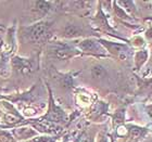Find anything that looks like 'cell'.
<instances>
[{
    "instance_id": "6da1fadb",
    "label": "cell",
    "mask_w": 152,
    "mask_h": 142,
    "mask_svg": "<svg viewBox=\"0 0 152 142\" xmlns=\"http://www.w3.org/2000/svg\"><path fill=\"white\" fill-rule=\"evenodd\" d=\"M51 36V25L46 21L38 22L34 25L25 27L24 37L27 41L33 44H42L50 38Z\"/></svg>"
},
{
    "instance_id": "7a4b0ae2",
    "label": "cell",
    "mask_w": 152,
    "mask_h": 142,
    "mask_svg": "<svg viewBox=\"0 0 152 142\" xmlns=\"http://www.w3.org/2000/svg\"><path fill=\"white\" fill-rule=\"evenodd\" d=\"M48 54L51 58H53L56 60L59 61H65L70 60L72 58L77 57L80 54L77 49H76L75 44H69L63 41H51L48 44Z\"/></svg>"
},
{
    "instance_id": "3957f363",
    "label": "cell",
    "mask_w": 152,
    "mask_h": 142,
    "mask_svg": "<svg viewBox=\"0 0 152 142\" xmlns=\"http://www.w3.org/2000/svg\"><path fill=\"white\" fill-rule=\"evenodd\" d=\"M76 49L80 52V54H87L95 58H108L110 57L103 46L99 42V39L96 38H85L83 40L75 44Z\"/></svg>"
},
{
    "instance_id": "277c9868",
    "label": "cell",
    "mask_w": 152,
    "mask_h": 142,
    "mask_svg": "<svg viewBox=\"0 0 152 142\" xmlns=\"http://www.w3.org/2000/svg\"><path fill=\"white\" fill-rule=\"evenodd\" d=\"M99 42L103 46L108 54L110 57L115 58L116 60L120 61H127L132 57V48L126 44H121V42H113L105 39H99Z\"/></svg>"
},
{
    "instance_id": "5b68a950",
    "label": "cell",
    "mask_w": 152,
    "mask_h": 142,
    "mask_svg": "<svg viewBox=\"0 0 152 142\" xmlns=\"http://www.w3.org/2000/svg\"><path fill=\"white\" fill-rule=\"evenodd\" d=\"M52 93L50 92V101H49V109H48L47 113L44 117H41V119L50 122L53 124H64L67 120V116L65 112H64L60 106H58L53 101L52 98Z\"/></svg>"
},
{
    "instance_id": "8992f818",
    "label": "cell",
    "mask_w": 152,
    "mask_h": 142,
    "mask_svg": "<svg viewBox=\"0 0 152 142\" xmlns=\"http://www.w3.org/2000/svg\"><path fill=\"white\" fill-rule=\"evenodd\" d=\"M86 33L87 31L83 24H79L77 22H67L61 31V37L65 39H74L85 36Z\"/></svg>"
},
{
    "instance_id": "52a82bcc",
    "label": "cell",
    "mask_w": 152,
    "mask_h": 142,
    "mask_svg": "<svg viewBox=\"0 0 152 142\" xmlns=\"http://www.w3.org/2000/svg\"><path fill=\"white\" fill-rule=\"evenodd\" d=\"M126 126V141L125 142H141L145 140L147 133H149V129L146 127H140L137 125H132V124H127Z\"/></svg>"
},
{
    "instance_id": "ba28073f",
    "label": "cell",
    "mask_w": 152,
    "mask_h": 142,
    "mask_svg": "<svg viewBox=\"0 0 152 142\" xmlns=\"http://www.w3.org/2000/svg\"><path fill=\"white\" fill-rule=\"evenodd\" d=\"M12 66L23 75H28L34 72L35 63L32 61V59H23V58L15 57L12 60Z\"/></svg>"
},
{
    "instance_id": "9c48e42d",
    "label": "cell",
    "mask_w": 152,
    "mask_h": 142,
    "mask_svg": "<svg viewBox=\"0 0 152 142\" xmlns=\"http://www.w3.org/2000/svg\"><path fill=\"white\" fill-rule=\"evenodd\" d=\"M138 92L137 95L141 98L152 99V77L141 78L138 77Z\"/></svg>"
},
{
    "instance_id": "30bf717a",
    "label": "cell",
    "mask_w": 152,
    "mask_h": 142,
    "mask_svg": "<svg viewBox=\"0 0 152 142\" xmlns=\"http://www.w3.org/2000/svg\"><path fill=\"white\" fill-rule=\"evenodd\" d=\"M12 135L15 140H27L34 138L37 135V131L32 127H18L12 129Z\"/></svg>"
},
{
    "instance_id": "8fae6325",
    "label": "cell",
    "mask_w": 152,
    "mask_h": 142,
    "mask_svg": "<svg viewBox=\"0 0 152 142\" xmlns=\"http://www.w3.org/2000/svg\"><path fill=\"white\" fill-rule=\"evenodd\" d=\"M149 51L147 49H140L134 53V63H135V70L136 72H140L142 66L147 63L149 59Z\"/></svg>"
},
{
    "instance_id": "7c38bea8",
    "label": "cell",
    "mask_w": 152,
    "mask_h": 142,
    "mask_svg": "<svg viewBox=\"0 0 152 142\" xmlns=\"http://www.w3.org/2000/svg\"><path fill=\"white\" fill-rule=\"evenodd\" d=\"M94 22H95V24L97 25V27H99V28L101 29V31H103V32L114 33L113 28L109 25L108 20L105 17L104 13H103V11H102V9H101V7H99V11H98V13H97V15L95 16V19H94Z\"/></svg>"
},
{
    "instance_id": "4fadbf2b",
    "label": "cell",
    "mask_w": 152,
    "mask_h": 142,
    "mask_svg": "<svg viewBox=\"0 0 152 142\" xmlns=\"http://www.w3.org/2000/svg\"><path fill=\"white\" fill-rule=\"evenodd\" d=\"M90 75L95 80H102L108 76V71L102 64H94L90 68Z\"/></svg>"
},
{
    "instance_id": "5bb4252c",
    "label": "cell",
    "mask_w": 152,
    "mask_h": 142,
    "mask_svg": "<svg viewBox=\"0 0 152 142\" xmlns=\"http://www.w3.org/2000/svg\"><path fill=\"white\" fill-rule=\"evenodd\" d=\"M34 6H35V10L39 13V15H46L51 10L52 2H49V1H35Z\"/></svg>"
},
{
    "instance_id": "9a60e30c",
    "label": "cell",
    "mask_w": 152,
    "mask_h": 142,
    "mask_svg": "<svg viewBox=\"0 0 152 142\" xmlns=\"http://www.w3.org/2000/svg\"><path fill=\"white\" fill-rule=\"evenodd\" d=\"M117 6H120L128 15H136L137 13V8L135 7V2L134 1H116Z\"/></svg>"
},
{
    "instance_id": "2e32d148",
    "label": "cell",
    "mask_w": 152,
    "mask_h": 142,
    "mask_svg": "<svg viewBox=\"0 0 152 142\" xmlns=\"http://www.w3.org/2000/svg\"><path fill=\"white\" fill-rule=\"evenodd\" d=\"M112 118H113V124L115 127H120L124 125V123H125V109H121V110L116 111L115 114L112 116Z\"/></svg>"
},
{
    "instance_id": "e0dca14e",
    "label": "cell",
    "mask_w": 152,
    "mask_h": 142,
    "mask_svg": "<svg viewBox=\"0 0 152 142\" xmlns=\"http://www.w3.org/2000/svg\"><path fill=\"white\" fill-rule=\"evenodd\" d=\"M112 3H113L114 13H115V15H116L117 17H120L122 21H133V17H130L120 6H117L116 1H114V2H112Z\"/></svg>"
},
{
    "instance_id": "ac0fdd59",
    "label": "cell",
    "mask_w": 152,
    "mask_h": 142,
    "mask_svg": "<svg viewBox=\"0 0 152 142\" xmlns=\"http://www.w3.org/2000/svg\"><path fill=\"white\" fill-rule=\"evenodd\" d=\"M148 77H152V51L149 54V59L146 63V68L141 74V78H148Z\"/></svg>"
},
{
    "instance_id": "d6986e66",
    "label": "cell",
    "mask_w": 152,
    "mask_h": 142,
    "mask_svg": "<svg viewBox=\"0 0 152 142\" xmlns=\"http://www.w3.org/2000/svg\"><path fill=\"white\" fill-rule=\"evenodd\" d=\"M0 142H16L12 133L7 130H0Z\"/></svg>"
},
{
    "instance_id": "ffe728a7",
    "label": "cell",
    "mask_w": 152,
    "mask_h": 142,
    "mask_svg": "<svg viewBox=\"0 0 152 142\" xmlns=\"http://www.w3.org/2000/svg\"><path fill=\"white\" fill-rule=\"evenodd\" d=\"M75 142H95V141H94V137H92L90 133H87V131H84V133L76 139Z\"/></svg>"
},
{
    "instance_id": "44dd1931",
    "label": "cell",
    "mask_w": 152,
    "mask_h": 142,
    "mask_svg": "<svg viewBox=\"0 0 152 142\" xmlns=\"http://www.w3.org/2000/svg\"><path fill=\"white\" fill-rule=\"evenodd\" d=\"M57 138L51 136H44V137H36L33 138L32 140H29L28 142H56Z\"/></svg>"
},
{
    "instance_id": "7402d4cb",
    "label": "cell",
    "mask_w": 152,
    "mask_h": 142,
    "mask_svg": "<svg viewBox=\"0 0 152 142\" xmlns=\"http://www.w3.org/2000/svg\"><path fill=\"white\" fill-rule=\"evenodd\" d=\"M132 44L135 46V47H143L145 46V40H143V38H141L140 36H136V37H134L132 39Z\"/></svg>"
},
{
    "instance_id": "603a6c76",
    "label": "cell",
    "mask_w": 152,
    "mask_h": 142,
    "mask_svg": "<svg viewBox=\"0 0 152 142\" xmlns=\"http://www.w3.org/2000/svg\"><path fill=\"white\" fill-rule=\"evenodd\" d=\"M145 113H146L147 117L151 120V124H152V103L145 105Z\"/></svg>"
},
{
    "instance_id": "cb8c5ba5",
    "label": "cell",
    "mask_w": 152,
    "mask_h": 142,
    "mask_svg": "<svg viewBox=\"0 0 152 142\" xmlns=\"http://www.w3.org/2000/svg\"><path fill=\"white\" fill-rule=\"evenodd\" d=\"M97 142H109L108 137L105 136L104 133H99L98 139H97Z\"/></svg>"
},
{
    "instance_id": "d4e9b609",
    "label": "cell",
    "mask_w": 152,
    "mask_h": 142,
    "mask_svg": "<svg viewBox=\"0 0 152 142\" xmlns=\"http://www.w3.org/2000/svg\"><path fill=\"white\" fill-rule=\"evenodd\" d=\"M145 35H146L147 39L149 41H152V26L150 27V28H148L146 31V33H145Z\"/></svg>"
},
{
    "instance_id": "484cf974",
    "label": "cell",
    "mask_w": 152,
    "mask_h": 142,
    "mask_svg": "<svg viewBox=\"0 0 152 142\" xmlns=\"http://www.w3.org/2000/svg\"><path fill=\"white\" fill-rule=\"evenodd\" d=\"M141 142H152V140H142Z\"/></svg>"
},
{
    "instance_id": "4316f807",
    "label": "cell",
    "mask_w": 152,
    "mask_h": 142,
    "mask_svg": "<svg viewBox=\"0 0 152 142\" xmlns=\"http://www.w3.org/2000/svg\"><path fill=\"white\" fill-rule=\"evenodd\" d=\"M147 21H152V17H151V16H149V17H147Z\"/></svg>"
}]
</instances>
